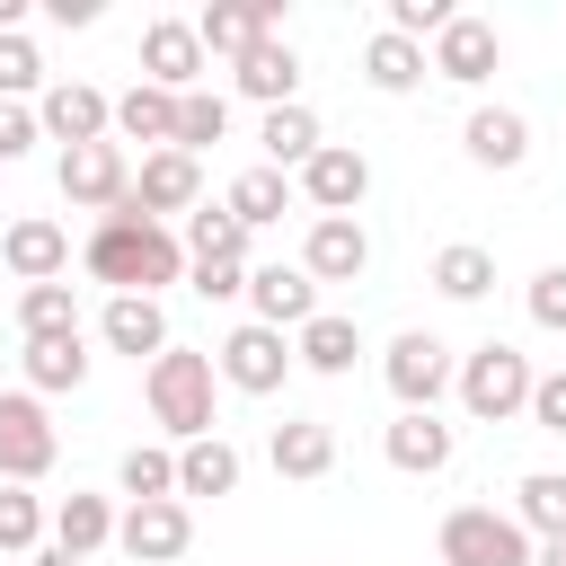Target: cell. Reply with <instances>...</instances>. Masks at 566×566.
Wrapping results in <instances>:
<instances>
[{
	"mask_svg": "<svg viewBox=\"0 0 566 566\" xmlns=\"http://www.w3.org/2000/svg\"><path fill=\"white\" fill-rule=\"evenodd\" d=\"M35 124H44V142L80 150V142H106V133H115V97L88 88V80H53V88L35 97Z\"/></svg>",
	"mask_w": 566,
	"mask_h": 566,
	"instance_id": "8fae6325",
	"label": "cell"
},
{
	"mask_svg": "<svg viewBox=\"0 0 566 566\" xmlns=\"http://www.w3.org/2000/svg\"><path fill=\"white\" fill-rule=\"evenodd\" d=\"M531 354H513L504 336H486L478 354H460V407L478 424H504V416H531Z\"/></svg>",
	"mask_w": 566,
	"mask_h": 566,
	"instance_id": "277c9868",
	"label": "cell"
},
{
	"mask_svg": "<svg viewBox=\"0 0 566 566\" xmlns=\"http://www.w3.org/2000/svg\"><path fill=\"white\" fill-rule=\"evenodd\" d=\"M248 310H256V327L301 336V327L318 318V283H310V265H248Z\"/></svg>",
	"mask_w": 566,
	"mask_h": 566,
	"instance_id": "4fadbf2b",
	"label": "cell"
},
{
	"mask_svg": "<svg viewBox=\"0 0 566 566\" xmlns=\"http://www.w3.org/2000/svg\"><path fill=\"white\" fill-rule=\"evenodd\" d=\"M195 35H203V53H248V44H265L274 35V9H239V0H221V9H203L195 18Z\"/></svg>",
	"mask_w": 566,
	"mask_h": 566,
	"instance_id": "d6a6232c",
	"label": "cell"
},
{
	"mask_svg": "<svg viewBox=\"0 0 566 566\" xmlns=\"http://www.w3.org/2000/svg\"><path fill=\"white\" fill-rule=\"evenodd\" d=\"M495 62H504V44H495V27H486V18H469V9L433 35V80H451V88L495 80Z\"/></svg>",
	"mask_w": 566,
	"mask_h": 566,
	"instance_id": "2e32d148",
	"label": "cell"
},
{
	"mask_svg": "<svg viewBox=\"0 0 566 566\" xmlns=\"http://www.w3.org/2000/svg\"><path fill=\"white\" fill-rule=\"evenodd\" d=\"M433 548H442V566H531L539 557V539L513 513H495V504H451Z\"/></svg>",
	"mask_w": 566,
	"mask_h": 566,
	"instance_id": "5b68a950",
	"label": "cell"
},
{
	"mask_svg": "<svg viewBox=\"0 0 566 566\" xmlns=\"http://www.w3.org/2000/svg\"><path fill=\"white\" fill-rule=\"evenodd\" d=\"M186 283H195V301H239L248 292V265L239 256H203V265H186Z\"/></svg>",
	"mask_w": 566,
	"mask_h": 566,
	"instance_id": "60d3db41",
	"label": "cell"
},
{
	"mask_svg": "<svg viewBox=\"0 0 566 566\" xmlns=\"http://www.w3.org/2000/svg\"><path fill=\"white\" fill-rule=\"evenodd\" d=\"M44 539H53V513L27 486H0V557H35Z\"/></svg>",
	"mask_w": 566,
	"mask_h": 566,
	"instance_id": "e575fe53",
	"label": "cell"
},
{
	"mask_svg": "<svg viewBox=\"0 0 566 566\" xmlns=\"http://www.w3.org/2000/svg\"><path fill=\"white\" fill-rule=\"evenodd\" d=\"M97 336H106L115 354H133V363H142V354L159 363V354L177 345V336H168V310H159V301H142V292H115V301L97 310Z\"/></svg>",
	"mask_w": 566,
	"mask_h": 566,
	"instance_id": "d6986e66",
	"label": "cell"
},
{
	"mask_svg": "<svg viewBox=\"0 0 566 566\" xmlns=\"http://www.w3.org/2000/svg\"><path fill=\"white\" fill-rule=\"evenodd\" d=\"M301 195H310V212H318V221H345V212L371 195V159H363L354 142H327V150L301 168Z\"/></svg>",
	"mask_w": 566,
	"mask_h": 566,
	"instance_id": "7c38bea8",
	"label": "cell"
},
{
	"mask_svg": "<svg viewBox=\"0 0 566 566\" xmlns=\"http://www.w3.org/2000/svg\"><path fill=\"white\" fill-rule=\"evenodd\" d=\"M256 142H265V168H283V177H301V168L327 150V133H318V115H310V106H274Z\"/></svg>",
	"mask_w": 566,
	"mask_h": 566,
	"instance_id": "4316f807",
	"label": "cell"
},
{
	"mask_svg": "<svg viewBox=\"0 0 566 566\" xmlns=\"http://www.w3.org/2000/svg\"><path fill=\"white\" fill-rule=\"evenodd\" d=\"M531 424L539 433H566V371H539L531 380Z\"/></svg>",
	"mask_w": 566,
	"mask_h": 566,
	"instance_id": "7bdbcfd3",
	"label": "cell"
},
{
	"mask_svg": "<svg viewBox=\"0 0 566 566\" xmlns=\"http://www.w3.org/2000/svg\"><path fill=\"white\" fill-rule=\"evenodd\" d=\"M212 363H221V380H230L239 398H274V389L292 380V363H301V354H292V336H283V327H256V318H248V327H230V336H221V354H212Z\"/></svg>",
	"mask_w": 566,
	"mask_h": 566,
	"instance_id": "ba28073f",
	"label": "cell"
},
{
	"mask_svg": "<svg viewBox=\"0 0 566 566\" xmlns=\"http://www.w3.org/2000/svg\"><path fill=\"white\" fill-rule=\"evenodd\" d=\"M177 495H239V442L203 433L177 451Z\"/></svg>",
	"mask_w": 566,
	"mask_h": 566,
	"instance_id": "83f0119b",
	"label": "cell"
},
{
	"mask_svg": "<svg viewBox=\"0 0 566 566\" xmlns=\"http://www.w3.org/2000/svg\"><path fill=\"white\" fill-rule=\"evenodd\" d=\"M380 380H389L398 416H433V407H442V389H460V363H451V345H442L433 327H407V336H389Z\"/></svg>",
	"mask_w": 566,
	"mask_h": 566,
	"instance_id": "3957f363",
	"label": "cell"
},
{
	"mask_svg": "<svg viewBox=\"0 0 566 566\" xmlns=\"http://www.w3.org/2000/svg\"><path fill=\"white\" fill-rule=\"evenodd\" d=\"M53 186H62V203L71 212H124L133 203V159H124V142L106 133V142H80V150H62V168H53Z\"/></svg>",
	"mask_w": 566,
	"mask_h": 566,
	"instance_id": "8992f818",
	"label": "cell"
},
{
	"mask_svg": "<svg viewBox=\"0 0 566 566\" xmlns=\"http://www.w3.org/2000/svg\"><path fill=\"white\" fill-rule=\"evenodd\" d=\"M44 142V124H35V106H0V159H27Z\"/></svg>",
	"mask_w": 566,
	"mask_h": 566,
	"instance_id": "ee69618b",
	"label": "cell"
},
{
	"mask_svg": "<svg viewBox=\"0 0 566 566\" xmlns=\"http://www.w3.org/2000/svg\"><path fill=\"white\" fill-rule=\"evenodd\" d=\"M115 478H124L133 504H159V495H177V451H168V442H133Z\"/></svg>",
	"mask_w": 566,
	"mask_h": 566,
	"instance_id": "8d00e7d4",
	"label": "cell"
},
{
	"mask_svg": "<svg viewBox=\"0 0 566 566\" xmlns=\"http://www.w3.org/2000/svg\"><path fill=\"white\" fill-rule=\"evenodd\" d=\"M513 522H522L531 539H566V469H531V478L513 486Z\"/></svg>",
	"mask_w": 566,
	"mask_h": 566,
	"instance_id": "1f68e13d",
	"label": "cell"
},
{
	"mask_svg": "<svg viewBox=\"0 0 566 566\" xmlns=\"http://www.w3.org/2000/svg\"><path fill=\"white\" fill-rule=\"evenodd\" d=\"M18 363H27V389H35V398L80 389V380H88V336H80V327H71V336H27Z\"/></svg>",
	"mask_w": 566,
	"mask_h": 566,
	"instance_id": "cb8c5ba5",
	"label": "cell"
},
{
	"mask_svg": "<svg viewBox=\"0 0 566 566\" xmlns=\"http://www.w3.org/2000/svg\"><path fill=\"white\" fill-rule=\"evenodd\" d=\"M115 548H124L133 566H177V557L195 548V513H186V495L124 504V513H115Z\"/></svg>",
	"mask_w": 566,
	"mask_h": 566,
	"instance_id": "9c48e42d",
	"label": "cell"
},
{
	"mask_svg": "<svg viewBox=\"0 0 566 566\" xmlns=\"http://www.w3.org/2000/svg\"><path fill=\"white\" fill-rule=\"evenodd\" d=\"M221 133H230V97H221V88H186V97H177V150L195 159V150H212Z\"/></svg>",
	"mask_w": 566,
	"mask_h": 566,
	"instance_id": "d590c367",
	"label": "cell"
},
{
	"mask_svg": "<svg viewBox=\"0 0 566 566\" xmlns=\"http://www.w3.org/2000/svg\"><path fill=\"white\" fill-rule=\"evenodd\" d=\"M195 203H203V168H195L186 150H142V168H133V212L168 221V212H195Z\"/></svg>",
	"mask_w": 566,
	"mask_h": 566,
	"instance_id": "5bb4252c",
	"label": "cell"
},
{
	"mask_svg": "<svg viewBox=\"0 0 566 566\" xmlns=\"http://www.w3.org/2000/svg\"><path fill=\"white\" fill-rule=\"evenodd\" d=\"M531 566H566V539H539V557Z\"/></svg>",
	"mask_w": 566,
	"mask_h": 566,
	"instance_id": "bcb514c9",
	"label": "cell"
},
{
	"mask_svg": "<svg viewBox=\"0 0 566 566\" xmlns=\"http://www.w3.org/2000/svg\"><path fill=\"white\" fill-rule=\"evenodd\" d=\"M301 265H310V283H354V274L371 265V230H363L354 212H345V221H310Z\"/></svg>",
	"mask_w": 566,
	"mask_h": 566,
	"instance_id": "ac0fdd59",
	"label": "cell"
},
{
	"mask_svg": "<svg viewBox=\"0 0 566 566\" xmlns=\"http://www.w3.org/2000/svg\"><path fill=\"white\" fill-rule=\"evenodd\" d=\"M0 265H9L18 283H62V274H71V230L44 221V212H27V221L0 230Z\"/></svg>",
	"mask_w": 566,
	"mask_h": 566,
	"instance_id": "9a60e30c",
	"label": "cell"
},
{
	"mask_svg": "<svg viewBox=\"0 0 566 566\" xmlns=\"http://www.w3.org/2000/svg\"><path fill=\"white\" fill-rule=\"evenodd\" d=\"M203 256H239L248 265V230L230 221V203H195L186 212V265H203Z\"/></svg>",
	"mask_w": 566,
	"mask_h": 566,
	"instance_id": "836d02e7",
	"label": "cell"
},
{
	"mask_svg": "<svg viewBox=\"0 0 566 566\" xmlns=\"http://www.w3.org/2000/svg\"><path fill=\"white\" fill-rule=\"evenodd\" d=\"M106 539H115V504H106V495H80V486H71V495L53 504V548H71V557H97Z\"/></svg>",
	"mask_w": 566,
	"mask_h": 566,
	"instance_id": "f1b7e54d",
	"label": "cell"
},
{
	"mask_svg": "<svg viewBox=\"0 0 566 566\" xmlns=\"http://www.w3.org/2000/svg\"><path fill=\"white\" fill-rule=\"evenodd\" d=\"M531 327L566 336V265H539V274H531Z\"/></svg>",
	"mask_w": 566,
	"mask_h": 566,
	"instance_id": "b9f144b4",
	"label": "cell"
},
{
	"mask_svg": "<svg viewBox=\"0 0 566 566\" xmlns=\"http://www.w3.org/2000/svg\"><path fill=\"white\" fill-rule=\"evenodd\" d=\"M80 265L97 274V283H115V292H142V301H159L177 274H186V239L168 230V221H150V212H106L97 230H88V248H80Z\"/></svg>",
	"mask_w": 566,
	"mask_h": 566,
	"instance_id": "6da1fadb",
	"label": "cell"
},
{
	"mask_svg": "<svg viewBox=\"0 0 566 566\" xmlns=\"http://www.w3.org/2000/svg\"><path fill=\"white\" fill-rule=\"evenodd\" d=\"M115 133H124V142H150V150H177V97L150 88V80H133V88L115 97Z\"/></svg>",
	"mask_w": 566,
	"mask_h": 566,
	"instance_id": "484cf974",
	"label": "cell"
},
{
	"mask_svg": "<svg viewBox=\"0 0 566 566\" xmlns=\"http://www.w3.org/2000/svg\"><path fill=\"white\" fill-rule=\"evenodd\" d=\"M212 389H221V363L212 354H195V345H168L150 371H142V398H150V424L186 451V442H203L212 433Z\"/></svg>",
	"mask_w": 566,
	"mask_h": 566,
	"instance_id": "7a4b0ae2",
	"label": "cell"
},
{
	"mask_svg": "<svg viewBox=\"0 0 566 566\" xmlns=\"http://www.w3.org/2000/svg\"><path fill=\"white\" fill-rule=\"evenodd\" d=\"M230 80H239V97H256L265 115H274V106H301V53H292L283 35L248 44V53L230 62Z\"/></svg>",
	"mask_w": 566,
	"mask_h": 566,
	"instance_id": "e0dca14e",
	"label": "cell"
},
{
	"mask_svg": "<svg viewBox=\"0 0 566 566\" xmlns=\"http://www.w3.org/2000/svg\"><path fill=\"white\" fill-rule=\"evenodd\" d=\"M460 142H469L478 168H522V159H531V124H522L513 106H469Z\"/></svg>",
	"mask_w": 566,
	"mask_h": 566,
	"instance_id": "7402d4cb",
	"label": "cell"
},
{
	"mask_svg": "<svg viewBox=\"0 0 566 566\" xmlns=\"http://www.w3.org/2000/svg\"><path fill=\"white\" fill-rule=\"evenodd\" d=\"M203 35H195V18H150L142 27V80L150 88H168V97H186V88H203Z\"/></svg>",
	"mask_w": 566,
	"mask_h": 566,
	"instance_id": "30bf717a",
	"label": "cell"
},
{
	"mask_svg": "<svg viewBox=\"0 0 566 566\" xmlns=\"http://www.w3.org/2000/svg\"><path fill=\"white\" fill-rule=\"evenodd\" d=\"M265 460H274V478H327V469H336V424L283 416V424L265 433Z\"/></svg>",
	"mask_w": 566,
	"mask_h": 566,
	"instance_id": "44dd1931",
	"label": "cell"
},
{
	"mask_svg": "<svg viewBox=\"0 0 566 566\" xmlns=\"http://www.w3.org/2000/svg\"><path fill=\"white\" fill-rule=\"evenodd\" d=\"M27 566H80V557H71V548H53V539H44V548H35V557H27Z\"/></svg>",
	"mask_w": 566,
	"mask_h": 566,
	"instance_id": "f6af8a7d",
	"label": "cell"
},
{
	"mask_svg": "<svg viewBox=\"0 0 566 566\" xmlns=\"http://www.w3.org/2000/svg\"><path fill=\"white\" fill-rule=\"evenodd\" d=\"M424 71H433V53H424V44H407V35H389V27L363 44V80H371L380 97H407V88H424Z\"/></svg>",
	"mask_w": 566,
	"mask_h": 566,
	"instance_id": "d4e9b609",
	"label": "cell"
},
{
	"mask_svg": "<svg viewBox=\"0 0 566 566\" xmlns=\"http://www.w3.org/2000/svg\"><path fill=\"white\" fill-rule=\"evenodd\" d=\"M460 9L451 0H389V35H407V44H424V35H442Z\"/></svg>",
	"mask_w": 566,
	"mask_h": 566,
	"instance_id": "ab89813d",
	"label": "cell"
},
{
	"mask_svg": "<svg viewBox=\"0 0 566 566\" xmlns=\"http://www.w3.org/2000/svg\"><path fill=\"white\" fill-rule=\"evenodd\" d=\"M380 451H389V469H407V478H442L451 451H460V433H451L442 416H398V424L380 433Z\"/></svg>",
	"mask_w": 566,
	"mask_h": 566,
	"instance_id": "ffe728a7",
	"label": "cell"
},
{
	"mask_svg": "<svg viewBox=\"0 0 566 566\" xmlns=\"http://www.w3.org/2000/svg\"><path fill=\"white\" fill-rule=\"evenodd\" d=\"M292 354H301V371H318V380H345V371H354V354H363V327H354L345 310H318V318L292 336Z\"/></svg>",
	"mask_w": 566,
	"mask_h": 566,
	"instance_id": "603a6c76",
	"label": "cell"
},
{
	"mask_svg": "<svg viewBox=\"0 0 566 566\" xmlns=\"http://www.w3.org/2000/svg\"><path fill=\"white\" fill-rule=\"evenodd\" d=\"M27 97H44V53L27 35H0V106H27Z\"/></svg>",
	"mask_w": 566,
	"mask_h": 566,
	"instance_id": "f35d334b",
	"label": "cell"
},
{
	"mask_svg": "<svg viewBox=\"0 0 566 566\" xmlns=\"http://www.w3.org/2000/svg\"><path fill=\"white\" fill-rule=\"evenodd\" d=\"M424 283H433L442 301H486V292H495V256H486L478 239H451V248L433 256V274H424Z\"/></svg>",
	"mask_w": 566,
	"mask_h": 566,
	"instance_id": "4dcf8cb0",
	"label": "cell"
},
{
	"mask_svg": "<svg viewBox=\"0 0 566 566\" xmlns=\"http://www.w3.org/2000/svg\"><path fill=\"white\" fill-rule=\"evenodd\" d=\"M221 203H230V221H239V230H265V221H283V203H292V177H283V168H239Z\"/></svg>",
	"mask_w": 566,
	"mask_h": 566,
	"instance_id": "f546056e",
	"label": "cell"
},
{
	"mask_svg": "<svg viewBox=\"0 0 566 566\" xmlns=\"http://www.w3.org/2000/svg\"><path fill=\"white\" fill-rule=\"evenodd\" d=\"M53 451H62V433H53L44 398L35 389H0V486H35L53 469Z\"/></svg>",
	"mask_w": 566,
	"mask_h": 566,
	"instance_id": "52a82bcc",
	"label": "cell"
},
{
	"mask_svg": "<svg viewBox=\"0 0 566 566\" xmlns=\"http://www.w3.org/2000/svg\"><path fill=\"white\" fill-rule=\"evenodd\" d=\"M18 327H27V336H71V327H80L71 283H27V292H18Z\"/></svg>",
	"mask_w": 566,
	"mask_h": 566,
	"instance_id": "74e56055",
	"label": "cell"
}]
</instances>
